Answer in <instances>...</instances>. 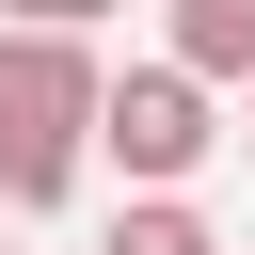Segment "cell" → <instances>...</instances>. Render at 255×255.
Segmentation results:
<instances>
[{
    "instance_id": "6da1fadb",
    "label": "cell",
    "mask_w": 255,
    "mask_h": 255,
    "mask_svg": "<svg viewBox=\"0 0 255 255\" xmlns=\"http://www.w3.org/2000/svg\"><path fill=\"white\" fill-rule=\"evenodd\" d=\"M96 80H112L96 32H16L0 16V207L16 223L96 175Z\"/></svg>"
},
{
    "instance_id": "7a4b0ae2",
    "label": "cell",
    "mask_w": 255,
    "mask_h": 255,
    "mask_svg": "<svg viewBox=\"0 0 255 255\" xmlns=\"http://www.w3.org/2000/svg\"><path fill=\"white\" fill-rule=\"evenodd\" d=\"M223 143H239V128H223V80H191L175 48H159V64H112V80H96V159H112L128 191H191V175H207Z\"/></svg>"
},
{
    "instance_id": "3957f363",
    "label": "cell",
    "mask_w": 255,
    "mask_h": 255,
    "mask_svg": "<svg viewBox=\"0 0 255 255\" xmlns=\"http://www.w3.org/2000/svg\"><path fill=\"white\" fill-rule=\"evenodd\" d=\"M159 16H175V64L191 80H223V96L255 80V0H159Z\"/></svg>"
},
{
    "instance_id": "277c9868",
    "label": "cell",
    "mask_w": 255,
    "mask_h": 255,
    "mask_svg": "<svg viewBox=\"0 0 255 255\" xmlns=\"http://www.w3.org/2000/svg\"><path fill=\"white\" fill-rule=\"evenodd\" d=\"M96 255H223V239H207V207H191V191H128Z\"/></svg>"
},
{
    "instance_id": "5b68a950",
    "label": "cell",
    "mask_w": 255,
    "mask_h": 255,
    "mask_svg": "<svg viewBox=\"0 0 255 255\" xmlns=\"http://www.w3.org/2000/svg\"><path fill=\"white\" fill-rule=\"evenodd\" d=\"M0 16H16V32H96L112 0H0Z\"/></svg>"
},
{
    "instance_id": "8992f818",
    "label": "cell",
    "mask_w": 255,
    "mask_h": 255,
    "mask_svg": "<svg viewBox=\"0 0 255 255\" xmlns=\"http://www.w3.org/2000/svg\"><path fill=\"white\" fill-rule=\"evenodd\" d=\"M239 143H255V80H239Z\"/></svg>"
},
{
    "instance_id": "52a82bcc",
    "label": "cell",
    "mask_w": 255,
    "mask_h": 255,
    "mask_svg": "<svg viewBox=\"0 0 255 255\" xmlns=\"http://www.w3.org/2000/svg\"><path fill=\"white\" fill-rule=\"evenodd\" d=\"M0 223H16V207H0Z\"/></svg>"
}]
</instances>
